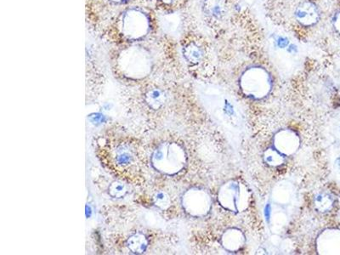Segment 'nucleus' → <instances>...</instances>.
<instances>
[{"mask_svg": "<svg viewBox=\"0 0 340 255\" xmlns=\"http://www.w3.org/2000/svg\"><path fill=\"white\" fill-rule=\"evenodd\" d=\"M147 240L141 234H135L128 240V247L131 252L141 254L145 252L147 248Z\"/></svg>", "mask_w": 340, "mask_h": 255, "instance_id": "nucleus-8", "label": "nucleus"}, {"mask_svg": "<svg viewBox=\"0 0 340 255\" xmlns=\"http://www.w3.org/2000/svg\"><path fill=\"white\" fill-rule=\"evenodd\" d=\"M294 16L300 24L304 27H311L318 22L320 12L315 3L304 1L296 8Z\"/></svg>", "mask_w": 340, "mask_h": 255, "instance_id": "nucleus-3", "label": "nucleus"}, {"mask_svg": "<svg viewBox=\"0 0 340 255\" xmlns=\"http://www.w3.org/2000/svg\"><path fill=\"white\" fill-rule=\"evenodd\" d=\"M154 199H155V203H156L157 206L160 207V208L164 209V208H166V207L169 205V197H168L164 192H158V193H156V196L154 197Z\"/></svg>", "mask_w": 340, "mask_h": 255, "instance_id": "nucleus-10", "label": "nucleus"}, {"mask_svg": "<svg viewBox=\"0 0 340 255\" xmlns=\"http://www.w3.org/2000/svg\"><path fill=\"white\" fill-rule=\"evenodd\" d=\"M113 158L116 168L129 169L136 163V152L128 145H119L113 152Z\"/></svg>", "mask_w": 340, "mask_h": 255, "instance_id": "nucleus-4", "label": "nucleus"}, {"mask_svg": "<svg viewBox=\"0 0 340 255\" xmlns=\"http://www.w3.org/2000/svg\"><path fill=\"white\" fill-rule=\"evenodd\" d=\"M146 101L150 108L157 109L162 107L165 101V94L162 89L158 88L151 89L146 95Z\"/></svg>", "mask_w": 340, "mask_h": 255, "instance_id": "nucleus-7", "label": "nucleus"}, {"mask_svg": "<svg viewBox=\"0 0 340 255\" xmlns=\"http://www.w3.org/2000/svg\"><path fill=\"white\" fill-rule=\"evenodd\" d=\"M154 28L153 17L145 7L129 5L118 16L116 29L127 43H143Z\"/></svg>", "mask_w": 340, "mask_h": 255, "instance_id": "nucleus-1", "label": "nucleus"}, {"mask_svg": "<svg viewBox=\"0 0 340 255\" xmlns=\"http://www.w3.org/2000/svg\"><path fill=\"white\" fill-rule=\"evenodd\" d=\"M120 70L128 77L141 78L150 74L153 67V53L143 43H127L116 59Z\"/></svg>", "mask_w": 340, "mask_h": 255, "instance_id": "nucleus-2", "label": "nucleus"}, {"mask_svg": "<svg viewBox=\"0 0 340 255\" xmlns=\"http://www.w3.org/2000/svg\"><path fill=\"white\" fill-rule=\"evenodd\" d=\"M204 50L195 42L186 43L182 48V55L186 62L190 65H198L204 58Z\"/></svg>", "mask_w": 340, "mask_h": 255, "instance_id": "nucleus-6", "label": "nucleus"}, {"mask_svg": "<svg viewBox=\"0 0 340 255\" xmlns=\"http://www.w3.org/2000/svg\"><path fill=\"white\" fill-rule=\"evenodd\" d=\"M126 193H127V188L125 184L121 182H113L109 186V194L113 197L120 198V197H124Z\"/></svg>", "mask_w": 340, "mask_h": 255, "instance_id": "nucleus-9", "label": "nucleus"}, {"mask_svg": "<svg viewBox=\"0 0 340 255\" xmlns=\"http://www.w3.org/2000/svg\"><path fill=\"white\" fill-rule=\"evenodd\" d=\"M108 3H110L112 5H116V6H127V5H130V3H133L135 0H106Z\"/></svg>", "mask_w": 340, "mask_h": 255, "instance_id": "nucleus-12", "label": "nucleus"}, {"mask_svg": "<svg viewBox=\"0 0 340 255\" xmlns=\"http://www.w3.org/2000/svg\"><path fill=\"white\" fill-rule=\"evenodd\" d=\"M160 3L164 4V5H172L177 1V0H158Z\"/></svg>", "mask_w": 340, "mask_h": 255, "instance_id": "nucleus-14", "label": "nucleus"}, {"mask_svg": "<svg viewBox=\"0 0 340 255\" xmlns=\"http://www.w3.org/2000/svg\"><path fill=\"white\" fill-rule=\"evenodd\" d=\"M203 9L210 18L221 20L227 15V0H204Z\"/></svg>", "mask_w": 340, "mask_h": 255, "instance_id": "nucleus-5", "label": "nucleus"}, {"mask_svg": "<svg viewBox=\"0 0 340 255\" xmlns=\"http://www.w3.org/2000/svg\"><path fill=\"white\" fill-rule=\"evenodd\" d=\"M334 27H335L336 30L340 34V11L338 13L336 16H335V19H334Z\"/></svg>", "mask_w": 340, "mask_h": 255, "instance_id": "nucleus-13", "label": "nucleus"}, {"mask_svg": "<svg viewBox=\"0 0 340 255\" xmlns=\"http://www.w3.org/2000/svg\"><path fill=\"white\" fill-rule=\"evenodd\" d=\"M319 203L322 206V209L325 210V209H330L333 201H332L331 197L328 195H322L319 197Z\"/></svg>", "mask_w": 340, "mask_h": 255, "instance_id": "nucleus-11", "label": "nucleus"}]
</instances>
